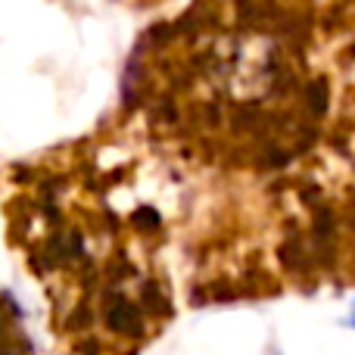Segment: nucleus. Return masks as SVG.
I'll use <instances>...</instances> for the list:
<instances>
[{"instance_id":"f257e3e1","label":"nucleus","mask_w":355,"mask_h":355,"mask_svg":"<svg viewBox=\"0 0 355 355\" xmlns=\"http://www.w3.org/2000/svg\"><path fill=\"white\" fill-rule=\"evenodd\" d=\"M352 321H355V312H352Z\"/></svg>"}]
</instances>
